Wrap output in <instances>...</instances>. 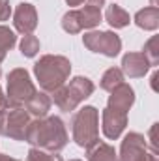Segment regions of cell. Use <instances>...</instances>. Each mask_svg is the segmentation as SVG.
Masks as SVG:
<instances>
[{
  "label": "cell",
  "mask_w": 159,
  "mask_h": 161,
  "mask_svg": "<svg viewBox=\"0 0 159 161\" xmlns=\"http://www.w3.org/2000/svg\"><path fill=\"white\" fill-rule=\"evenodd\" d=\"M34 94H36V88L25 69L17 68L8 75V105L9 107L25 105Z\"/></svg>",
  "instance_id": "5b68a950"
},
{
  "label": "cell",
  "mask_w": 159,
  "mask_h": 161,
  "mask_svg": "<svg viewBox=\"0 0 159 161\" xmlns=\"http://www.w3.org/2000/svg\"><path fill=\"white\" fill-rule=\"evenodd\" d=\"M127 124V113H120L114 109H105L103 113V133L107 139H118Z\"/></svg>",
  "instance_id": "9c48e42d"
},
{
  "label": "cell",
  "mask_w": 159,
  "mask_h": 161,
  "mask_svg": "<svg viewBox=\"0 0 159 161\" xmlns=\"http://www.w3.org/2000/svg\"><path fill=\"white\" fill-rule=\"evenodd\" d=\"M94 92V82L86 77H75L69 86H60L54 94V103L62 111H73L84 97Z\"/></svg>",
  "instance_id": "277c9868"
},
{
  "label": "cell",
  "mask_w": 159,
  "mask_h": 161,
  "mask_svg": "<svg viewBox=\"0 0 159 161\" xmlns=\"http://www.w3.org/2000/svg\"><path fill=\"white\" fill-rule=\"evenodd\" d=\"M159 38H152V40L146 43V47H144V51H142V54L146 56V60L150 62V66H156L159 62Z\"/></svg>",
  "instance_id": "7402d4cb"
},
{
  "label": "cell",
  "mask_w": 159,
  "mask_h": 161,
  "mask_svg": "<svg viewBox=\"0 0 159 161\" xmlns=\"http://www.w3.org/2000/svg\"><path fill=\"white\" fill-rule=\"evenodd\" d=\"M71 161H79V159H71Z\"/></svg>",
  "instance_id": "f546056e"
},
{
  "label": "cell",
  "mask_w": 159,
  "mask_h": 161,
  "mask_svg": "<svg viewBox=\"0 0 159 161\" xmlns=\"http://www.w3.org/2000/svg\"><path fill=\"white\" fill-rule=\"evenodd\" d=\"M13 25L21 34H30L38 25V13L32 4H19L13 15Z\"/></svg>",
  "instance_id": "ba28073f"
},
{
  "label": "cell",
  "mask_w": 159,
  "mask_h": 161,
  "mask_svg": "<svg viewBox=\"0 0 159 161\" xmlns=\"http://www.w3.org/2000/svg\"><path fill=\"white\" fill-rule=\"evenodd\" d=\"M88 2H90V6H94V8H99V9H101V6H103V2H105V0H88Z\"/></svg>",
  "instance_id": "4316f807"
},
{
  "label": "cell",
  "mask_w": 159,
  "mask_h": 161,
  "mask_svg": "<svg viewBox=\"0 0 159 161\" xmlns=\"http://www.w3.org/2000/svg\"><path fill=\"white\" fill-rule=\"evenodd\" d=\"M105 19H107V23L112 28H123V26L129 25V13L125 9H122L120 6H116V4H112V6L107 8Z\"/></svg>",
  "instance_id": "2e32d148"
},
{
  "label": "cell",
  "mask_w": 159,
  "mask_h": 161,
  "mask_svg": "<svg viewBox=\"0 0 159 161\" xmlns=\"http://www.w3.org/2000/svg\"><path fill=\"white\" fill-rule=\"evenodd\" d=\"M97 124H99V114L96 107H84L75 114L71 131H73V141L82 146L88 148L97 141Z\"/></svg>",
  "instance_id": "3957f363"
},
{
  "label": "cell",
  "mask_w": 159,
  "mask_h": 161,
  "mask_svg": "<svg viewBox=\"0 0 159 161\" xmlns=\"http://www.w3.org/2000/svg\"><path fill=\"white\" fill-rule=\"evenodd\" d=\"M13 45H15V34L9 28L0 26V62L6 56V51H9Z\"/></svg>",
  "instance_id": "d6986e66"
},
{
  "label": "cell",
  "mask_w": 159,
  "mask_h": 161,
  "mask_svg": "<svg viewBox=\"0 0 159 161\" xmlns=\"http://www.w3.org/2000/svg\"><path fill=\"white\" fill-rule=\"evenodd\" d=\"M122 80H123L122 71L116 69V68H111V69H107V71H105V75H103V79H101V88H103V90L112 92L118 84H122Z\"/></svg>",
  "instance_id": "ac0fdd59"
},
{
  "label": "cell",
  "mask_w": 159,
  "mask_h": 161,
  "mask_svg": "<svg viewBox=\"0 0 159 161\" xmlns=\"http://www.w3.org/2000/svg\"><path fill=\"white\" fill-rule=\"evenodd\" d=\"M26 111L30 113V114H34V116H38V118H43L45 114H47V111H49V107H51V99L45 96V94H34L26 103Z\"/></svg>",
  "instance_id": "9a60e30c"
},
{
  "label": "cell",
  "mask_w": 159,
  "mask_h": 161,
  "mask_svg": "<svg viewBox=\"0 0 159 161\" xmlns=\"http://www.w3.org/2000/svg\"><path fill=\"white\" fill-rule=\"evenodd\" d=\"M135 101V92L129 84L122 82L118 84L112 92H111V97H109V109H114V111H120V113H127L129 107L133 105Z\"/></svg>",
  "instance_id": "30bf717a"
},
{
  "label": "cell",
  "mask_w": 159,
  "mask_h": 161,
  "mask_svg": "<svg viewBox=\"0 0 159 161\" xmlns=\"http://www.w3.org/2000/svg\"><path fill=\"white\" fill-rule=\"evenodd\" d=\"M34 71L40 80V86L45 92H56L60 86H64V82L71 71V64L64 56L47 54V56L40 58Z\"/></svg>",
  "instance_id": "7a4b0ae2"
},
{
  "label": "cell",
  "mask_w": 159,
  "mask_h": 161,
  "mask_svg": "<svg viewBox=\"0 0 159 161\" xmlns=\"http://www.w3.org/2000/svg\"><path fill=\"white\" fill-rule=\"evenodd\" d=\"M6 107H8V99H6V96L2 94V90H0V113H2Z\"/></svg>",
  "instance_id": "484cf974"
},
{
  "label": "cell",
  "mask_w": 159,
  "mask_h": 161,
  "mask_svg": "<svg viewBox=\"0 0 159 161\" xmlns=\"http://www.w3.org/2000/svg\"><path fill=\"white\" fill-rule=\"evenodd\" d=\"M25 141L38 146L40 150L47 152H58L68 142V133L64 127V122L58 116H49L45 120L32 122L26 125Z\"/></svg>",
  "instance_id": "6da1fadb"
},
{
  "label": "cell",
  "mask_w": 159,
  "mask_h": 161,
  "mask_svg": "<svg viewBox=\"0 0 159 161\" xmlns=\"http://www.w3.org/2000/svg\"><path fill=\"white\" fill-rule=\"evenodd\" d=\"M84 45L92 53H101L105 56H116L122 49V41L112 32H90L84 34Z\"/></svg>",
  "instance_id": "52a82bcc"
},
{
  "label": "cell",
  "mask_w": 159,
  "mask_h": 161,
  "mask_svg": "<svg viewBox=\"0 0 159 161\" xmlns=\"http://www.w3.org/2000/svg\"><path fill=\"white\" fill-rule=\"evenodd\" d=\"M150 68V62L142 53H129L122 60V69L129 77H142Z\"/></svg>",
  "instance_id": "7c38bea8"
},
{
  "label": "cell",
  "mask_w": 159,
  "mask_h": 161,
  "mask_svg": "<svg viewBox=\"0 0 159 161\" xmlns=\"http://www.w3.org/2000/svg\"><path fill=\"white\" fill-rule=\"evenodd\" d=\"M137 161H157V154H154V152H150V154H148V152L144 150V154H142Z\"/></svg>",
  "instance_id": "d4e9b609"
},
{
  "label": "cell",
  "mask_w": 159,
  "mask_h": 161,
  "mask_svg": "<svg viewBox=\"0 0 159 161\" xmlns=\"http://www.w3.org/2000/svg\"><path fill=\"white\" fill-rule=\"evenodd\" d=\"M77 15H79L80 26L82 28H92L96 26L99 21H101V11L99 8H94V6H84L82 9H77Z\"/></svg>",
  "instance_id": "e0dca14e"
},
{
  "label": "cell",
  "mask_w": 159,
  "mask_h": 161,
  "mask_svg": "<svg viewBox=\"0 0 159 161\" xmlns=\"http://www.w3.org/2000/svg\"><path fill=\"white\" fill-rule=\"evenodd\" d=\"M88 161H118L114 148H111L107 142L96 141L92 146H88Z\"/></svg>",
  "instance_id": "5bb4252c"
},
{
  "label": "cell",
  "mask_w": 159,
  "mask_h": 161,
  "mask_svg": "<svg viewBox=\"0 0 159 161\" xmlns=\"http://www.w3.org/2000/svg\"><path fill=\"white\" fill-rule=\"evenodd\" d=\"M135 23L144 28V30H156L159 26V9L157 6H148L144 9H140L135 15Z\"/></svg>",
  "instance_id": "4fadbf2b"
},
{
  "label": "cell",
  "mask_w": 159,
  "mask_h": 161,
  "mask_svg": "<svg viewBox=\"0 0 159 161\" xmlns=\"http://www.w3.org/2000/svg\"><path fill=\"white\" fill-rule=\"evenodd\" d=\"M28 125V114L21 107H6L0 113V135L11 137L15 141H25V131Z\"/></svg>",
  "instance_id": "8992f818"
},
{
  "label": "cell",
  "mask_w": 159,
  "mask_h": 161,
  "mask_svg": "<svg viewBox=\"0 0 159 161\" xmlns=\"http://www.w3.org/2000/svg\"><path fill=\"white\" fill-rule=\"evenodd\" d=\"M66 2H68L69 6H80V4H82L84 0H66Z\"/></svg>",
  "instance_id": "83f0119b"
},
{
  "label": "cell",
  "mask_w": 159,
  "mask_h": 161,
  "mask_svg": "<svg viewBox=\"0 0 159 161\" xmlns=\"http://www.w3.org/2000/svg\"><path fill=\"white\" fill-rule=\"evenodd\" d=\"M40 51V41L36 36H32V34H26L23 41H21V53L25 54V56H28V58H32L36 53Z\"/></svg>",
  "instance_id": "44dd1931"
},
{
  "label": "cell",
  "mask_w": 159,
  "mask_h": 161,
  "mask_svg": "<svg viewBox=\"0 0 159 161\" xmlns=\"http://www.w3.org/2000/svg\"><path fill=\"white\" fill-rule=\"evenodd\" d=\"M146 150L144 137L140 133H129L122 142V156L120 161H137Z\"/></svg>",
  "instance_id": "8fae6325"
},
{
  "label": "cell",
  "mask_w": 159,
  "mask_h": 161,
  "mask_svg": "<svg viewBox=\"0 0 159 161\" xmlns=\"http://www.w3.org/2000/svg\"><path fill=\"white\" fill-rule=\"evenodd\" d=\"M62 26H64V30L69 32V34H77V32H80L82 26H80V21H79L77 11H68V13L64 15V19H62Z\"/></svg>",
  "instance_id": "ffe728a7"
},
{
  "label": "cell",
  "mask_w": 159,
  "mask_h": 161,
  "mask_svg": "<svg viewBox=\"0 0 159 161\" xmlns=\"http://www.w3.org/2000/svg\"><path fill=\"white\" fill-rule=\"evenodd\" d=\"M0 161H17V159H13V158H9V156H4V154H0Z\"/></svg>",
  "instance_id": "f1b7e54d"
},
{
  "label": "cell",
  "mask_w": 159,
  "mask_h": 161,
  "mask_svg": "<svg viewBox=\"0 0 159 161\" xmlns=\"http://www.w3.org/2000/svg\"><path fill=\"white\" fill-rule=\"evenodd\" d=\"M11 13V8H9V2L8 0H0V21H6Z\"/></svg>",
  "instance_id": "cb8c5ba5"
},
{
  "label": "cell",
  "mask_w": 159,
  "mask_h": 161,
  "mask_svg": "<svg viewBox=\"0 0 159 161\" xmlns=\"http://www.w3.org/2000/svg\"><path fill=\"white\" fill-rule=\"evenodd\" d=\"M28 161H62V158L56 154H47L45 150L40 148H32L28 152Z\"/></svg>",
  "instance_id": "603a6c76"
}]
</instances>
